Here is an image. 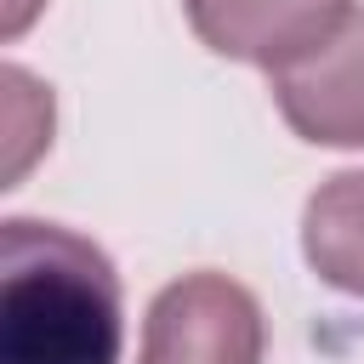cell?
<instances>
[{
  "mask_svg": "<svg viewBox=\"0 0 364 364\" xmlns=\"http://www.w3.org/2000/svg\"><path fill=\"white\" fill-rule=\"evenodd\" d=\"M125 296L102 245L63 222L0 228V364H119Z\"/></svg>",
  "mask_w": 364,
  "mask_h": 364,
  "instance_id": "obj_1",
  "label": "cell"
},
{
  "mask_svg": "<svg viewBox=\"0 0 364 364\" xmlns=\"http://www.w3.org/2000/svg\"><path fill=\"white\" fill-rule=\"evenodd\" d=\"M262 301L228 273H182L154 296L136 364H262Z\"/></svg>",
  "mask_w": 364,
  "mask_h": 364,
  "instance_id": "obj_2",
  "label": "cell"
},
{
  "mask_svg": "<svg viewBox=\"0 0 364 364\" xmlns=\"http://www.w3.org/2000/svg\"><path fill=\"white\" fill-rule=\"evenodd\" d=\"M284 125L318 148H364V6H353L307 57L267 74Z\"/></svg>",
  "mask_w": 364,
  "mask_h": 364,
  "instance_id": "obj_3",
  "label": "cell"
},
{
  "mask_svg": "<svg viewBox=\"0 0 364 364\" xmlns=\"http://www.w3.org/2000/svg\"><path fill=\"white\" fill-rule=\"evenodd\" d=\"M182 11L216 57L279 74L307 57L353 11V0H182Z\"/></svg>",
  "mask_w": 364,
  "mask_h": 364,
  "instance_id": "obj_4",
  "label": "cell"
},
{
  "mask_svg": "<svg viewBox=\"0 0 364 364\" xmlns=\"http://www.w3.org/2000/svg\"><path fill=\"white\" fill-rule=\"evenodd\" d=\"M301 256L330 290L364 301V171H336L313 188L301 210Z\"/></svg>",
  "mask_w": 364,
  "mask_h": 364,
  "instance_id": "obj_5",
  "label": "cell"
}]
</instances>
